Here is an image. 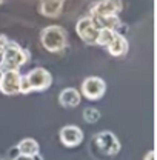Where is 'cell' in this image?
<instances>
[{"label":"cell","instance_id":"obj_1","mask_svg":"<svg viewBox=\"0 0 157 160\" xmlns=\"http://www.w3.org/2000/svg\"><path fill=\"white\" fill-rule=\"evenodd\" d=\"M40 43H42V46L48 52L57 54V52H62L66 48L68 34L59 25H49V26L42 29V32H40Z\"/></svg>","mask_w":157,"mask_h":160},{"label":"cell","instance_id":"obj_2","mask_svg":"<svg viewBox=\"0 0 157 160\" xmlns=\"http://www.w3.org/2000/svg\"><path fill=\"white\" fill-rule=\"evenodd\" d=\"M29 62V52L23 49L19 43L8 42L5 51H3V60L0 65L2 71H20L22 66H25Z\"/></svg>","mask_w":157,"mask_h":160},{"label":"cell","instance_id":"obj_3","mask_svg":"<svg viewBox=\"0 0 157 160\" xmlns=\"http://www.w3.org/2000/svg\"><path fill=\"white\" fill-rule=\"evenodd\" d=\"M106 92V82L97 77V76H89L82 82L80 86V94L88 100H100Z\"/></svg>","mask_w":157,"mask_h":160},{"label":"cell","instance_id":"obj_4","mask_svg":"<svg viewBox=\"0 0 157 160\" xmlns=\"http://www.w3.org/2000/svg\"><path fill=\"white\" fill-rule=\"evenodd\" d=\"M94 142L97 145L99 151H102L105 156H117L122 149L120 140L111 131H100L94 136Z\"/></svg>","mask_w":157,"mask_h":160},{"label":"cell","instance_id":"obj_5","mask_svg":"<svg viewBox=\"0 0 157 160\" xmlns=\"http://www.w3.org/2000/svg\"><path fill=\"white\" fill-rule=\"evenodd\" d=\"M25 79L28 80L29 83V88L31 91H45L51 86L53 83V76L48 69L42 68V66H37V68H33L28 74H25Z\"/></svg>","mask_w":157,"mask_h":160},{"label":"cell","instance_id":"obj_6","mask_svg":"<svg viewBox=\"0 0 157 160\" xmlns=\"http://www.w3.org/2000/svg\"><path fill=\"white\" fill-rule=\"evenodd\" d=\"M76 32L80 39L83 40L88 45H96V39L99 34V28L96 26V23L93 22V19L89 16H85L82 19H78L76 23Z\"/></svg>","mask_w":157,"mask_h":160},{"label":"cell","instance_id":"obj_7","mask_svg":"<svg viewBox=\"0 0 157 160\" xmlns=\"http://www.w3.org/2000/svg\"><path fill=\"white\" fill-rule=\"evenodd\" d=\"M123 5L122 0H100L94 3L89 9L91 17H105V16H119Z\"/></svg>","mask_w":157,"mask_h":160},{"label":"cell","instance_id":"obj_8","mask_svg":"<svg viewBox=\"0 0 157 160\" xmlns=\"http://www.w3.org/2000/svg\"><path fill=\"white\" fill-rule=\"evenodd\" d=\"M83 129L77 125H65L59 131V139L63 146L66 148H76L78 145H82L83 142Z\"/></svg>","mask_w":157,"mask_h":160},{"label":"cell","instance_id":"obj_9","mask_svg":"<svg viewBox=\"0 0 157 160\" xmlns=\"http://www.w3.org/2000/svg\"><path fill=\"white\" fill-rule=\"evenodd\" d=\"M20 80H22L20 71H3L2 82H0V91L5 96H16V94H19Z\"/></svg>","mask_w":157,"mask_h":160},{"label":"cell","instance_id":"obj_10","mask_svg":"<svg viewBox=\"0 0 157 160\" xmlns=\"http://www.w3.org/2000/svg\"><path fill=\"white\" fill-rule=\"evenodd\" d=\"M82 102V94L76 88H65L59 94V103L63 108H76Z\"/></svg>","mask_w":157,"mask_h":160},{"label":"cell","instance_id":"obj_11","mask_svg":"<svg viewBox=\"0 0 157 160\" xmlns=\"http://www.w3.org/2000/svg\"><path fill=\"white\" fill-rule=\"evenodd\" d=\"M106 49H108V54L113 56V57H123V56H126V52L129 49V43H128L125 36L116 32L114 39L106 46Z\"/></svg>","mask_w":157,"mask_h":160},{"label":"cell","instance_id":"obj_12","mask_svg":"<svg viewBox=\"0 0 157 160\" xmlns=\"http://www.w3.org/2000/svg\"><path fill=\"white\" fill-rule=\"evenodd\" d=\"M66 0H42L40 3V14L45 16V17H49V19H56L62 14V9H63V3Z\"/></svg>","mask_w":157,"mask_h":160},{"label":"cell","instance_id":"obj_13","mask_svg":"<svg viewBox=\"0 0 157 160\" xmlns=\"http://www.w3.org/2000/svg\"><path fill=\"white\" fill-rule=\"evenodd\" d=\"M16 146H17L19 152L20 154H23V156H31V157H34V156L40 154L39 142H37L36 139H31V137H25V139H22Z\"/></svg>","mask_w":157,"mask_h":160},{"label":"cell","instance_id":"obj_14","mask_svg":"<svg viewBox=\"0 0 157 160\" xmlns=\"http://www.w3.org/2000/svg\"><path fill=\"white\" fill-rule=\"evenodd\" d=\"M91 17V16H89ZM93 22L96 23L99 29L102 28H106V29H113V31H117L119 26L122 25V22L119 19V16H105V17H91Z\"/></svg>","mask_w":157,"mask_h":160},{"label":"cell","instance_id":"obj_15","mask_svg":"<svg viewBox=\"0 0 157 160\" xmlns=\"http://www.w3.org/2000/svg\"><path fill=\"white\" fill-rule=\"evenodd\" d=\"M114 36H116V31H113V29H106V28H102V29H99L97 39H96V45L106 48V46L111 43V40L114 39Z\"/></svg>","mask_w":157,"mask_h":160},{"label":"cell","instance_id":"obj_16","mask_svg":"<svg viewBox=\"0 0 157 160\" xmlns=\"http://www.w3.org/2000/svg\"><path fill=\"white\" fill-rule=\"evenodd\" d=\"M82 114H83V120H85L86 123H91V125L99 122V119H100V111H99L97 108H93V106L85 108Z\"/></svg>","mask_w":157,"mask_h":160},{"label":"cell","instance_id":"obj_17","mask_svg":"<svg viewBox=\"0 0 157 160\" xmlns=\"http://www.w3.org/2000/svg\"><path fill=\"white\" fill-rule=\"evenodd\" d=\"M13 160H43V159L40 157V154L34 156V157H31V156H23V154H19L17 157H14Z\"/></svg>","mask_w":157,"mask_h":160},{"label":"cell","instance_id":"obj_18","mask_svg":"<svg viewBox=\"0 0 157 160\" xmlns=\"http://www.w3.org/2000/svg\"><path fill=\"white\" fill-rule=\"evenodd\" d=\"M8 42H9V40L6 39L5 36H2V34H0V51H3V49L6 48V45H8Z\"/></svg>","mask_w":157,"mask_h":160},{"label":"cell","instance_id":"obj_19","mask_svg":"<svg viewBox=\"0 0 157 160\" xmlns=\"http://www.w3.org/2000/svg\"><path fill=\"white\" fill-rule=\"evenodd\" d=\"M20 152H19V149H17V146H14V148H11V151H9V159L13 160L14 157H17Z\"/></svg>","mask_w":157,"mask_h":160},{"label":"cell","instance_id":"obj_20","mask_svg":"<svg viewBox=\"0 0 157 160\" xmlns=\"http://www.w3.org/2000/svg\"><path fill=\"white\" fill-rule=\"evenodd\" d=\"M156 159V154H154V151L151 149V151H148L146 154H145V157H143V160H154Z\"/></svg>","mask_w":157,"mask_h":160},{"label":"cell","instance_id":"obj_21","mask_svg":"<svg viewBox=\"0 0 157 160\" xmlns=\"http://www.w3.org/2000/svg\"><path fill=\"white\" fill-rule=\"evenodd\" d=\"M2 74H3V71L0 69V82H2Z\"/></svg>","mask_w":157,"mask_h":160},{"label":"cell","instance_id":"obj_22","mask_svg":"<svg viewBox=\"0 0 157 160\" xmlns=\"http://www.w3.org/2000/svg\"><path fill=\"white\" fill-rule=\"evenodd\" d=\"M0 160H6V159H3V157H0Z\"/></svg>","mask_w":157,"mask_h":160},{"label":"cell","instance_id":"obj_23","mask_svg":"<svg viewBox=\"0 0 157 160\" xmlns=\"http://www.w3.org/2000/svg\"><path fill=\"white\" fill-rule=\"evenodd\" d=\"M2 3H3V0H0V5H2Z\"/></svg>","mask_w":157,"mask_h":160}]
</instances>
